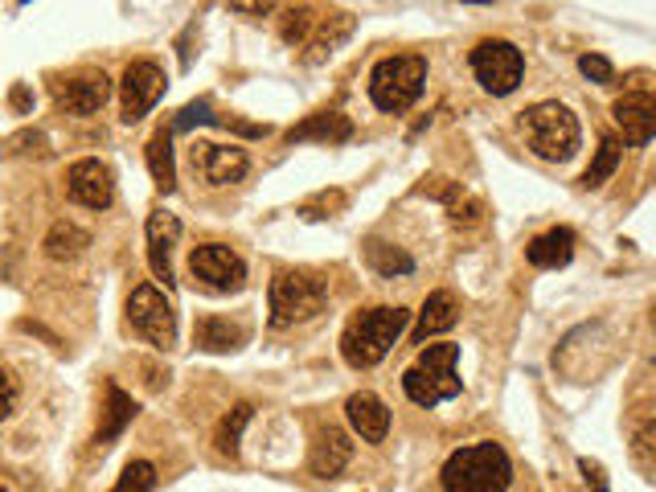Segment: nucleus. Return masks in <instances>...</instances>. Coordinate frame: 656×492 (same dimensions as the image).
I'll list each match as a JSON object with an SVG mask.
<instances>
[{"label": "nucleus", "instance_id": "nucleus-9", "mask_svg": "<svg viewBox=\"0 0 656 492\" xmlns=\"http://www.w3.org/2000/svg\"><path fill=\"white\" fill-rule=\"evenodd\" d=\"M123 123H140V119L148 116L152 107H156V99L165 95V86H169V79H165V70H160V62H152V58H135V62H128V70H123Z\"/></svg>", "mask_w": 656, "mask_h": 492}, {"label": "nucleus", "instance_id": "nucleus-8", "mask_svg": "<svg viewBox=\"0 0 656 492\" xmlns=\"http://www.w3.org/2000/svg\"><path fill=\"white\" fill-rule=\"evenodd\" d=\"M128 324H132L148 345H156L160 353H169L172 345H177V312H172V304L165 300V291L152 288V284H140V288L132 291V300H128Z\"/></svg>", "mask_w": 656, "mask_h": 492}, {"label": "nucleus", "instance_id": "nucleus-34", "mask_svg": "<svg viewBox=\"0 0 656 492\" xmlns=\"http://www.w3.org/2000/svg\"><path fill=\"white\" fill-rule=\"evenodd\" d=\"M17 377L9 374V370H0V419H9L13 410H17Z\"/></svg>", "mask_w": 656, "mask_h": 492}, {"label": "nucleus", "instance_id": "nucleus-14", "mask_svg": "<svg viewBox=\"0 0 656 492\" xmlns=\"http://www.w3.org/2000/svg\"><path fill=\"white\" fill-rule=\"evenodd\" d=\"M611 116L623 132V144H632V148L648 144V140H656V91H628L616 99Z\"/></svg>", "mask_w": 656, "mask_h": 492}, {"label": "nucleus", "instance_id": "nucleus-11", "mask_svg": "<svg viewBox=\"0 0 656 492\" xmlns=\"http://www.w3.org/2000/svg\"><path fill=\"white\" fill-rule=\"evenodd\" d=\"M67 193L74 205H86V209H107L111 197H116V181H111V169L95 160V156H83L67 169Z\"/></svg>", "mask_w": 656, "mask_h": 492}, {"label": "nucleus", "instance_id": "nucleus-6", "mask_svg": "<svg viewBox=\"0 0 656 492\" xmlns=\"http://www.w3.org/2000/svg\"><path fill=\"white\" fill-rule=\"evenodd\" d=\"M329 300L324 279L300 272H279L271 279V328H291V324L312 321Z\"/></svg>", "mask_w": 656, "mask_h": 492}, {"label": "nucleus", "instance_id": "nucleus-4", "mask_svg": "<svg viewBox=\"0 0 656 492\" xmlns=\"http://www.w3.org/2000/svg\"><path fill=\"white\" fill-rule=\"evenodd\" d=\"M455 361H460V345H427L419 353V361L403 374V391L415 407H436L448 403L464 391V382L455 374Z\"/></svg>", "mask_w": 656, "mask_h": 492}, {"label": "nucleus", "instance_id": "nucleus-31", "mask_svg": "<svg viewBox=\"0 0 656 492\" xmlns=\"http://www.w3.org/2000/svg\"><path fill=\"white\" fill-rule=\"evenodd\" d=\"M193 123H222V119L210 111V103L198 99V103H189V107H181L169 128H172V132H186V128H193Z\"/></svg>", "mask_w": 656, "mask_h": 492}, {"label": "nucleus", "instance_id": "nucleus-28", "mask_svg": "<svg viewBox=\"0 0 656 492\" xmlns=\"http://www.w3.org/2000/svg\"><path fill=\"white\" fill-rule=\"evenodd\" d=\"M620 156H623V144L616 136H604L599 140V153L591 160V169L583 172V189H599L611 177V172L620 169Z\"/></svg>", "mask_w": 656, "mask_h": 492}, {"label": "nucleus", "instance_id": "nucleus-25", "mask_svg": "<svg viewBox=\"0 0 656 492\" xmlns=\"http://www.w3.org/2000/svg\"><path fill=\"white\" fill-rule=\"evenodd\" d=\"M46 255L58 259V263H67V259H79L91 247V235H86L83 226H74V221H53L50 235H46Z\"/></svg>", "mask_w": 656, "mask_h": 492}, {"label": "nucleus", "instance_id": "nucleus-15", "mask_svg": "<svg viewBox=\"0 0 656 492\" xmlns=\"http://www.w3.org/2000/svg\"><path fill=\"white\" fill-rule=\"evenodd\" d=\"M177 242H181V221L177 214L169 209H152L148 214V263H152V275L172 288L177 279H172V251H177Z\"/></svg>", "mask_w": 656, "mask_h": 492}, {"label": "nucleus", "instance_id": "nucleus-23", "mask_svg": "<svg viewBox=\"0 0 656 492\" xmlns=\"http://www.w3.org/2000/svg\"><path fill=\"white\" fill-rule=\"evenodd\" d=\"M148 172L160 193H172L177 189V160H172V128H160L156 136L148 140Z\"/></svg>", "mask_w": 656, "mask_h": 492}, {"label": "nucleus", "instance_id": "nucleus-24", "mask_svg": "<svg viewBox=\"0 0 656 492\" xmlns=\"http://www.w3.org/2000/svg\"><path fill=\"white\" fill-rule=\"evenodd\" d=\"M354 34V17L349 13H329V17L317 21V37H308V62H320V58H329V53L337 50L345 37Z\"/></svg>", "mask_w": 656, "mask_h": 492}, {"label": "nucleus", "instance_id": "nucleus-5", "mask_svg": "<svg viewBox=\"0 0 656 492\" xmlns=\"http://www.w3.org/2000/svg\"><path fill=\"white\" fill-rule=\"evenodd\" d=\"M422 83H427V58H419V53H394V58H382L373 67L370 99L378 111L403 116L406 107L422 95Z\"/></svg>", "mask_w": 656, "mask_h": 492}, {"label": "nucleus", "instance_id": "nucleus-35", "mask_svg": "<svg viewBox=\"0 0 656 492\" xmlns=\"http://www.w3.org/2000/svg\"><path fill=\"white\" fill-rule=\"evenodd\" d=\"M579 472H583V480H587L591 489L595 492H611V484H607V472H604V464H595V459H579Z\"/></svg>", "mask_w": 656, "mask_h": 492}, {"label": "nucleus", "instance_id": "nucleus-37", "mask_svg": "<svg viewBox=\"0 0 656 492\" xmlns=\"http://www.w3.org/2000/svg\"><path fill=\"white\" fill-rule=\"evenodd\" d=\"M235 13H271V4H230Z\"/></svg>", "mask_w": 656, "mask_h": 492}, {"label": "nucleus", "instance_id": "nucleus-33", "mask_svg": "<svg viewBox=\"0 0 656 492\" xmlns=\"http://www.w3.org/2000/svg\"><path fill=\"white\" fill-rule=\"evenodd\" d=\"M632 452H636L640 464H653V459H656V423L640 427L636 440H632Z\"/></svg>", "mask_w": 656, "mask_h": 492}, {"label": "nucleus", "instance_id": "nucleus-10", "mask_svg": "<svg viewBox=\"0 0 656 492\" xmlns=\"http://www.w3.org/2000/svg\"><path fill=\"white\" fill-rule=\"evenodd\" d=\"M189 272L214 291H238L247 284V267H242V259H238L226 242H205V247H198V251L189 255Z\"/></svg>", "mask_w": 656, "mask_h": 492}, {"label": "nucleus", "instance_id": "nucleus-2", "mask_svg": "<svg viewBox=\"0 0 656 492\" xmlns=\"http://www.w3.org/2000/svg\"><path fill=\"white\" fill-rule=\"evenodd\" d=\"M410 312L406 308H366L357 312L354 321L345 324L341 333V357L354 365V370H373L382 357L394 349V340L403 337Z\"/></svg>", "mask_w": 656, "mask_h": 492}, {"label": "nucleus", "instance_id": "nucleus-32", "mask_svg": "<svg viewBox=\"0 0 656 492\" xmlns=\"http://www.w3.org/2000/svg\"><path fill=\"white\" fill-rule=\"evenodd\" d=\"M579 70L587 74L591 83H599V86H607V83H616V67L607 62L604 53H583L579 58Z\"/></svg>", "mask_w": 656, "mask_h": 492}, {"label": "nucleus", "instance_id": "nucleus-30", "mask_svg": "<svg viewBox=\"0 0 656 492\" xmlns=\"http://www.w3.org/2000/svg\"><path fill=\"white\" fill-rule=\"evenodd\" d=\"M317 13L312 9H287L284 17V41L287 46H308V34L317 29Z\"/></svg>", "mask_w": 656, "mask_h": 492}, {"label": "nucleus", "instance_id": "nucleus-16", "mask_svg": "<svg viewBox=\"0 0 656 492\" xmlns=\"http://www.w3.org/2000/svg\"><path fill=\"white\" fill-rule=\"evenodd\" d=\"M349 456H354L349 435H345L341 427H320L317 443H312V456H308V468H312V476H320V480H337V476L345 472Z\"/></svg>", "mask_w": 656, "mask_h": 492}, {"label": "nucleus", "instance_id": "nucleus-12", "mask_svg": "<svg viewBox=\"0 0 656 492\" xmlns=\"http://www.w3.org/2000/svg\"><path fill=\"white\" fill-rule=\"evenodd\" d=\"M189 156H193V172L214 189L235 185L251 169V160H247V153L238 144H193Z\"/></svg>", "mask_w": 656, "mask_h": 492}, {"label": "nucleus", "instance_id": "nucleus-29", "mask_svg": "<svg viewBox=\"0 0 656 492\" xmlns=\"http://www.w3.org/2000/svg\"><path fill=\"white\" fill-rule=\"evenodd\" d=\"M152 489H156V468H152L148 459H132L111 492H152Z\"/></svg>", "mask_w": 656, "mask_h": 492}, {"label": "nucleus", "instance_id": "nucleus-26", "mask_svg": "<svg viewBox=\"0 0 656 492\" xmlns=\"http://www.w3.org/2000/svg\"><path fill=\"white\" fill-rule=\"evenodd\" d=\"M366 259H370V267L382 279H394V275H410L415 272V259L406 255L403 247H390V242H366Z\"/></svg>", "mask_w": 656, "mask_h": 492}, {"label": "nucleus", "instance_id": "nucleus-21", "mask_svg": "<svg viewBox=\"0 0 656 492\" xmlns=\"http://www.w3.org/2000/svg\"><path fill=\"white\" fill-rule=\"evenodd\" d=\"M193 340L205 353H230V349H242L247 345V328L226 316H202L198 328H193Z\"/></svg>", "mask_w": 656, "mask_h": 492}, {"label": "nucleus", "instance_id": "nucleus-1", "mask_svg": "<svg viewBox=\"0 0 656 492\" xmlns=\"http://www.w3.org/2000/svg\"><path fill=\"white\" fill-rule=\"evenodd\" d=\"M439 484L443 492H505L513 484V459L501 443H472L448 456Z\"/></svg>", "mask_w": 656, "mask_h": 492}, {"label": "nucleus", "instance_id": "nucleus-22", "mask_svg": "<svg viewBox=\"0 0 656 492\" xmlns=\"http://www.w3.org/2000/svg\"><path fill=\"white\" fill-rule=\"evenodd\" d=\"M135 419L132 394H123L116 382H107V403H103V427L95 431V443H111L123 435V427Z\"/></svg>", "mask_w": 656, "mask_h": 492}, {"label": "nucleus", "instance_id": "nucleus-3", "mask_svg": "<svg viewBox=\"0 0 656 492\" xmlns=\"http://www.w3.org/2000/svg\"><path fill=\"white\" fill-rule=\"evenodd\" d=\"M522 136L529 144V153L541 160H571L579 153V119L571 116V107L562 103H534L522 111Z\"/></svg>", "mask_w": 656, "mask_h": 492}, {"label": "nucleus", "instance_id": "nucleus-27", "mask_svg": "<svg viewBox=\"0 0 656 492\" xmlns=\"http://www.w3.org/2000/svg\"><path fill=\"white\" fill-rule=\"evenodd\" d=\"M254 419V407L251 403H238L226 419L218 423V431H214V443H218V452L222 456H238V443H242V431H247V423Z\"/></svg>", "mask_w": 656, "mask_h": 492}, {"label": "nucleus", "instance_id": "nucleus-20", "mask_svg": "<svg viewBox=\"0 0 656 492\" xmlns=\"http://www.w3.org/2000/svg\"><path fill=\"white\" fill-rule=\"evenodd\" d=\"M455 321H460V300H455L452 291H431L419 312V324H415V345H422L427 337L448 333Z\"/></svg>", "mask_w": 656, "mask_h": 492}, {"label": "nucleus", "instance_id": "nucleus-17", "mask_svg": "<svg viewBox=\"0 0 656 492\" xmlns=\"http://www.w3.org/2000/svg\"><path fill=\"white\" fill-rule=\"evenodd\" d=\"M345 415H349V427H354V431L366 443H382V440H386L390 410H386V403H382L378 394H370V391L354 394V398L345 403Z\"/></svg>", "mask_w": 656, "mask_h": 492}, {"label": "nucleus", "instance_id": "nucleus-13", "mask_svg": "<svg viewBox=\"0 0 656 492\" xmlns=\"http://www.w3.org/2000/svg\"><path fill=\"white\" fill-rule=\"evenodd\" d=\"M53 99L67 107L70 116H95L103 103L111 99V79L103 70H79L62 83H53Z\"/></svg>", "mask_w": 656, "mask_h": 492}, {"label": "nucleus", "instance_id": "nucleus-19", "mask_svg": "<svg viewBox=\"0 0 656 492\" xmlns=\"http://www.w3.org/2000/svg\"><path fill=\"white\" fill-rule=\"evenodd\" d=\"M525 259L534 263V267H541V272H554V267H566L574 259V230H566V226H554V230H546V235H538L534 242H529V251H525Z\"/></svg>", "mask_w": 656, "mask_h": 492}, {"label": "nucleus", "instance_id": "nucleus-36", "mask_svg": "<svg viewBox=\"0 0 656 492\" xmlns=\"http://www.w3.org/2000/svg\"><path fill=\"white\" fill-rule=\"evenodd\" d=\"M13 107H17V111H25V107H29V91H25V86H17V91H13Z\"/></svg>", "mask_w": 656, "mask_h": 492}, {"label": "nucleus", "instance_id": "nucleus-7", "mask_svg": "<svg viewBox=\"0 0 656 492\" xmlns=\"http://www.w3.org/2000/svg\"><path fill=\"white\" fill-rule=\"evenodd\" d=\"M472 74H476V83L485 86L488 95H513L525 74V58L513 41L488 37V41H480L472 50Z\"/></svg>", "mask_w": 656, "mask_h": 492}, {"label": "nucleus", "instance_id": "nucleus-18", "mask_svg": "<svg viewBox=\"0 0 656 492\" xmlns=\"http://www.w3.org/2000/svg\"><path fill=\"white\" fill-rule=\"evenodd\" d=\"M349 136H354V123H349V116H341V111H317V116H308L303 123H296V128L287 132V144H300V140L345 144Z\"/></svg>", "mask_w": 656, "mask_h": 492}, {"label": "nucleus", "instance_id": "nucleus-38", "mask_svg": "<svg viewBox=\"0 0 656 492\" xmlns=\"http://www.w3.org/2000/svg\"><path fill=\"white\" fill-rule=\"evenodd\" d=\"M0 492H4V489H0Z\"/></svg>", "mask_w": 656, "mask_h": 492}]
</instances>
